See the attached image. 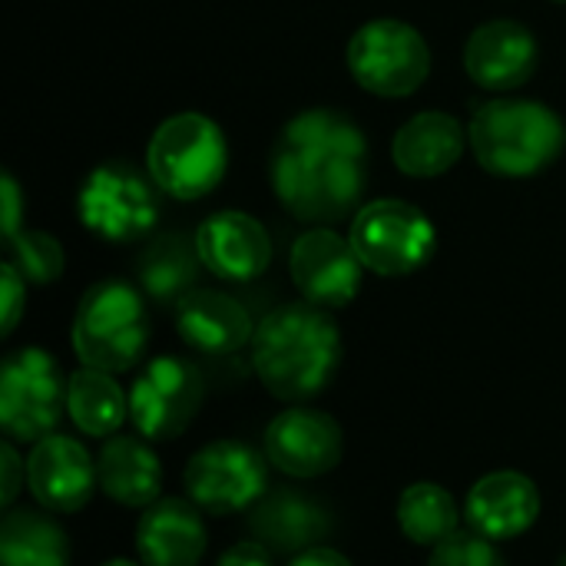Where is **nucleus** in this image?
Wrapping results in <instances>:
<instances>
[{
  "label": "nucleus",
  "mask_w": 566,
  "mask_h": 566,
  "mask_svg": "<svg viewBox=\"0 0 566 566\" xmlns=\"http://www.w3.org/2000/svg\"><path fill=\"white\" fill-rule=\"evenodd\" d=\"M269 176L292 219L312 226L338 222L355 212L368 182L365 136L342 113H298L275 139Z\"/></svg>",
  "instance_id": "f257e3e1"
},
{
  "label": "nucleus",
  "mask_w": 566,
  "mask_h": 566,
  "mask_svg": "<svg viewBox=\"0 0 566 566\" xmlns=\"http://www.w3.org/2000/svg\"><path fill=\"white\" fill-rule=\"evenodd\" d=\"M342 365V335L332 315L312 302L272 308L252 335V368L279 401H305L325 391Z\"/></svg>",
  "instance_id": "f03ea898"
},
{
  "label": "nucleus",
  "mask_w": 566,
  "mask_h": 566,
  "mask_svg": "<svg viewBox=\"0 0 566 566\" xmlns=\"http://www.w3.org/2000/svg\"><path fill=\"white\" fill-rule=\"evenodd\" d=\"M471 146L478 163L507 179H524L547 169L566 143L564 123L534 99H494L471 119Z\"/></svg>",
  "instance_id": "7ed1b4c3"
},
{
  "label": "nucleus",
  "mask_w": 566,
  "mask_h": 566,
  "mask_svg": "<svg viewBox=\"0 0 566 566\" xmlns=\"http://www.w3.org/2000/svg\"><path fill=\"white\" fill-rule=\"evenodd\" d=\"M149 345V315L143 295L126 282H96L76 305L73 352L86 368L109 375L129 371Z\"/></svg>",
  "instance_id": "20e7f679"
},
{
  "label": "nucleus",
  "mask_w": 566,
  "mask_h": 566,
  "mask_svg": "<svg viewBox=\"0 0 566 566\" xmlns=\"http://www.w3.org/2000/svg\"><path fill=\"white\" fill-rule=\"evenodd\" d=\"M226 163V136L202 113H179L166 119L146 149V166L156 186L182 202L209 196L222 182Z\"/></svg>",
  "instance_id": "39448f33"
},
{
  "label": "nucleus",
  "mask_w": 566,
  "mask_h": 566,
  "mask_svg": "<svg viewBox=\"0 0 566 566\" xmlns=\"http://www.w3.org/2000/svg\"><path fill=\"white\" fill-rule=\"evenodd\" d=\"M80 222L106 242H133L153 232L159 219L156 179L126 159L96 166L76 199Z\"/></svg>",
  "instance_id": "423d86ee"
},
{
  "label": "nucleus",
  "mask_w": 566,
  "mask_h": 566,
  "mask_svg": "<svg viewBox=\"0 0 566 566\" xmlns=\"http://www.w3.org/2000/svg\"><path fill=\"white\" fill-rule=\"evenodd\" d=\"M352 245L365 269L378 275H411L431 262L438 235L431 219L401 199H378L355 212Z\"/></svg>",
  "instance_id": "0eeeda50"
},
{
  "label": "nucleus",
  "mask_w": 566,
  "mask_h": 566,
  "mask_svg": "<svg viewBox=\"0 0 566 566\" xmlns=\"http://www.w3.org/2000/svg\"><path fill=\"white\" fill-rule=\"evenodd\" d=\"M70 381L40 348L13 352L0 368V424L10 441H43L63 418Z\"/></svg>",
  "instance_id": "6e6552de"
},
{
  "label": "nucleus",
  "mask_w": 566,
  "mask_h": 566,
  "mask_svg": "<svg viewBox=\"0 0 566 566\" xmlns=\"http://www.w3.org/2000/svg\"><path fill=\"white\" fill-rule=\"evenodd\" d=\"M348 70L375 96H408L431 73L424 36L405 20H371L348 43Z\"/></svg>",
  "instance_id": "1a4fd4ad"
},
{
  "label": "nucleus",
  "mask_w": 566,
  "mask_h": 566,
  "mask_svg": "<svg viewBox=\"0 0 566 566\" xmlns=\"http://www.w3.org/2000/svg\"><path fill=\"white\" fill-rule=\"evenodd\" d=\"M202 401H206L202 371L179 355H163L153 358L136 375L129 391V418L143 438L172 441L196 421Z\"/></svg>",
  "instance_id": "9d476101"
},
{
  "label": "nucleus",
  "mask_w": 566,
  "mask_h": 566,
  "mask_svg": "<svg viewBox=\"0 0 566 566\" xmlns=\"http://www.w3.org/2000/svg\"><path fill=\"white\" fill-rule=\"evenodd\" d=\"M186 494L199 511L216 517L255 507V501L269 488L265 458L239 441H216L206 444L182 474Z\"/></svg>",
  "instance_id": "9b49d317"
},
{
  "label": "nucleus",
  "mask_w": 566,
  "mask_h": 566,
  "mask_svg": "<svg viewBox=\"0 0 566 566\" xmlns=\"http://www.w3.org/2000/svg\"><path fill=\"white\" fill-rule=\"evenodd\" d=\"M292 282L305 295V302L318 308H345L355 302L361 289V259L352 239H342L332 229H312L295 239L289 255Z\"/></svg>",
  "instance_id": "f8f14e48"
},
{
  "label": "nucleus",
  "mask_w": 566,
  "mask_h": 566,
  "mask_svg": "<svg viewBox=\"0 0 566 566\" xmlns=\"http://www.w3.org/2000/svg\"><path fill=\"white\" fill-rule=\"evenodd\" d=\"M265 454L282 474L312 481L338 468L345 454V434L332 415L315 408H292L269 424Z\"/></svg>",
  "instance_id": "ddd939ff"
},
{
  "label": "nucleus",
  "mask_w": 566,
  "mask_h": 566,
  "mask_svg": "<svg viewBox=\"0 0 566 566\" xmlns=\"http://www.w3.org/2000/svg\"><path fill=\"white\" fill-rule=\"evenodd\" d=\"M249 531L265 551L298 557L322 547V541L332 534V511L305 491L279 488L255 501Z\"/></svg>",
  "instance_id": "4468645a"
},
{
  "label": "nucleus",
  "mask_w": 566,
  "mask_h": 566,
  "mask_svg": "<svg viewBox=\"0 0 566 566\" xmlns=\"http://www.w3.org/2000/svg\"><path fill=\"white\" fill-rule=\"evenodd\" d=\"M27 481L36 504L56 514H73L86 507V501L99 484L96 464L86 454V448L63 434H50L36 441L27 461Z\"/></svg>",
  "instance_id": "2eb2a0df"
},
{
  "label": "nucleus",
  "mask_w": 566,
  "mask_h": 566,
  "mask_svg": "<svg viewBox=\"0 0 566 566\" xmlns=\"http://www.w3.org/2000/svg\"><path fill=\"white\" fill-rule=\"evenodd\" d=\"M202 265L226 282H252L272 262V242L259 219L249 212H216L196 232Z\"/></svg>",
  "instance_id": "dca6fc26"
},
{
  "label": "nucleus",
  "mask_w": 566,
  "mask_h": 566,
  "mask_svg": "<svg viewBox=\"0 0 566 566\" xmlns=\"http://www.w3.org/2000/svg\"><path fill=\"white\" fill-rule=\"evenodd\" d=\"M464 66L484 90H517L537 70V40L517 20H491L471 33Z\"/></svg>",
  "instance_id": "f3484780"
},
{
  "label": "nucleus",
  "mask_w": 566,
  "mask_h": 566,
  "mask_svg": "<svg viewBox=\"0 0 566 566\" xmlns=\"http://www.w3.org/2000/svg\"><path fill=\"white\" fill-rule=\"evenodd\" d=\"M541 517L537 484L517 471H497L481 478L464 504V521L488 541H511L534 527Z\"/></svg>",
  "instance_id": "a211bd4d"
},
{
  "label": "nucleus",
  "mask_w": 566,
  "mask_h": 566,
  "mask_svg": "<svg viewBox=\"0 0 566 566\" xmlns=\"http://www.w3.org/2000/svg\"><path fill=\"white\" fill-rule=\"evenodd\" d=\"M176 332L189 348L212 355V358L235 355L255 335L245 305L212 289H192L176 305Z\"/></svg>",
  "instance_id": "6ab92c4d"
},
{
  "label": "nucleus",
  "mask_w": 566,
  "mask_h": 566,
  "mask_svg": "<svg viewBox=\"0 0 566 566\" xmlns=\"http://www.w3.org/2000/svg\"><path fill=\"white\" fill-rule=\"evenodd\" d=\"M136 551L146 566H199L206 554V524L199 507L182 497H159L136 527Z\"/></svg>",
  "instance_id": "aec40b11"
},
{
  "label": "nucleus",
  "mask_w": 566,
  "mask_h": 566,
  "mask_svg": "<svg viewBox=\"0 0 566 566\" xmlns=\"http://www.w3.org/2000/svg\"><path fill=\"white\" fill-rule=\"evenodd\" d=\"M96 478L106 497L123 507H149L163 491V468L156 451L133 434H116L96 458Z\"/></svg>",
  "instance_id": "412c9836"
},
{
  "label": "nucleus",
  "mask_w": 566,
  "mask_h": 566,
  "mask_svg": "<svg viewBox=\"0 0 566 566\" xmlns=\"http://www.w3.org/2000/svg\"><path fill=\"white\" fill-rule=\"evenodd\" d=\"M391 156L395 166L415 179L444 176L464 156V129L448 113H418L398 129Z\"/></svg>",
  "instance_id": "4be33fe9"
},
{
  "label": "nucleus",
  "mask_w": 566,
  "mask_h": 566,
  "mask_svg": "<svg viewBox=\"0 0 566 566\" xmlns=\"http://www.w3.org/2000/svg\"><path fill=\"white\" fill-rule=\"evenodd\" d=\"M199 269H202V259H199L196 239H186L179 232L149 239L136 262L143 292L163 305H179L196 289Z\"/></svg>",
  "instance_id": "5701e85b"
},
{
  "label": "nucleus",
  "mask_w": 566,
  "mask_h": 566,
  "mask_svg": "<svg viewBox=\"0 0 566 566\" xmlns=\"http://www.w3.org/2000/svg\"><path fill=\"white\" fill-rule=\"evenodd\" d=\"M0 564L70 566L63 527L40 511H10L0 524Z\"/></svg>",
  "instance_id": "b1692460"
},
{
  "label": "nucleus",
  "mask_w": 566,
  "mask_h": 566,
  "mask_svg": "<svg viewBox=\"0 0 566 566\" xmlns=\"http://www.w3.org/2000/svg\"><path fill=\"white\" fill-rule=\"evenodd\" d=\"M66 411L83 434L106 438L116 434L119 424L129 418V395H123L109 371L83 368L70 378Z\"/></svg>",
  "instance_id": "393cba45"
},
{
  "label": "nucleus",
  "mask_w": 566,
  "mask_h": 566,
  "mask_svg": "<svg viewBox=\"0 0 566 566\" xmlns=\"http://www.w3.org/2000/svg\"><path fill=\"white\" fill-rule=\"evenodd\" d=\"M458 504L441 484H411L398 501V524L411 544L438 547L441 541L458 534Z\"/></svg>",
  "instance_id": "a878e982"
},
{
  "label": "nucleus",
  "mask_w": 566,
  "mask_h": 566,
  "mask_svg": "<svg viewBox=\"0 0 566 566\" xmlns=\"http://www.w3.org/2000/svg\"><path fill=\"white\" fill-rule=\"evenodd\" d=\"M7 249H10V265H17V272L27 282L46 285L63 275V245L46 232H33V229L17 232L13 239H7Z\"/></svg>",
  "instance_id": "bb28decb"
},
{
  "label": "nucleus",
  "mask_w": 566,
  "mask_h": 566,
  "mask_svg": "<svg viewBox=\"0 0 566 566\" xmlns=\"http://www.w3.org/2000/svg\"><path fill=\"white\" fill-rule=\"evenodd\" d=\"M428 566H507L494 541H488L478 531H458L448 541H441L431 554Z\"/></svg>",
  "instance_id": "cd10ccee"
},
{
  "label": "nucleus",
  "mask_w": 566,
  "mask_h": 566,
  "mask_svg": "<svg viewBox=\"0 0 566 566\" xmlns=\"http://www.w3.org/2000/svg\"><path fill=\"white\" fill-rule=\"evenodd\" d=\"M0 279H3V335H10L13 328H17V322H20V315H23V298H27V292H23V275L17 272V265H3L0 269Z\"/></svg>",
  "instance_id": "c85d7f7f"
},
{
  "label": "nucleus",
  "mask_w": 566,
  "mask_h": 566,
  "mask_svg": "<svg viewBox=\"0 0 566 566\" xmlns=\"http://www.w3.org/2000/svg\"><path fill=\"white\" fill-rule=\"evenodd\" d=\"M0 471H3V494H0V504L3 507H10L13 501H17V494H20V488H23V478H27V464L17 458V451H13V444L7 441L3 444V451H0Z\"/></svg>",
  "instance_id": "c756f323"
},
{
  "label": "nucleus",
  "mask_w": 566,
  "mask_h": 566,
  "mask_svg": "<svg viewBox=\"0 0 566 566\" xmlns=\"http://www.w3.org/2000/svg\"><path fill=\"white\" fill-rule=\"evenodd\" d=\"M219 566H272V551H265L259 541L235 544L219 557Z\"/></svg>",
  "instance_id": "7c9ffc66"
},
{
  "label": "nucleus",
  "mask_w": 566,
  "mask_h": 566,
  "mask_svg": "<svg viewBox=\"0 0 566 566\" xmlns=\"http://www.w3.org/2000/svg\"><path fill=\"white\" fill-rule=\"evenodd\" d=\"M0 192H3V239H13L20 232V189L10 176H3Z\"/></svg>",
  "instance_id": "2f4dec72"
},
{
  "label": "nucleus",
  "mask_w": 566,
  "mask_h": 566,
  "mask_svg": "<svg viewBox=\"0 0 566 566\" xmlns=\"http://www.w3.org/2000/svg\"><path fill=\"white\" fill-rule=\"evenodd\" d=\"M292 566H352L338 551H332V547H315V551H305V554H298Z\"/></svg>",
  "instance_id": "473e14b6"
},
{
  "label": "nucleus",
  "mask_w": 566,
  "mask_h": 566,
  "mask_svg": "<svg viewBox=\"0 0 566 566\" xmlns=\"http://www.w3.org/2000/svg\"><path fill=\"white\" fill-rule=\"evenodd\" d=\"M103 566H136V564H129V560H109V564H103Z\"/></svg>",
  "instance_id": "72a5a7b5"
},
{
  "label": "nucleus",
  "mask_w": 566,
  "mask_h": 566,
  "mask_svg": "<svg viewBox=\"0 0 566 566\" xmlns=\"http://www.w3.org/2000/svg\"><path fill=\"white\" fill-rule=\"evenodd\" d=\"M557 3H566V0H557Z\"/></svg>",
  "instance_id": "f704fd0d"
},
{
  "label": "nucleus",
  "mask_w": 566,
  "mask_h": 566,
  "mask_svg": "<svg viewBox=\"0 0 566 566\" xmlns=\"http://www.w3.org/2000/svg\"><path fill=\"white\" fill-rule=\"evenodd\" d=\"M560 566H566V557H564V564H560Z\"/></svg>",
  "instance_id": "c9c22d12"
}]
</instances>
